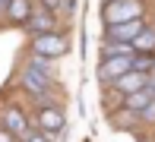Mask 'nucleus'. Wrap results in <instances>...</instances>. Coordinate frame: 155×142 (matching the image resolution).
Returning a JSON list of instances; mask_svg holds the SVG:
<instances>
[{
  "mask_svg": "<svg viewBox=\"0 0 155 142\" xmlns=\"http://www.w3.org/2000/svg\"><path fill=\"white\" fill-rule=\"evenodd\" d=\"M22 89L41 98L48 89H51V63L41 60V57H35L29 66L22 69Z\"/></svg>",
  "mask_w": 155,
  "mask_h": 142,
  "instance_id": "nucleus-1",
  "label": "nucleus"
},
{
  "mask_svg": "<svg viewBox=\"0 0 155 142\" xmlns=\"http://www.w3.org/2000/svg\"><path fill=\"white\" fill-rule=\"evenodd\" d=\"M139 16H143V3L139 0H117V3L104 6V22H108V28L124 25V22H136Z\"/></svg>",
  "mask_w": 155,
  "mask_h": 142,
  "instance_id": "nucleus-2",
  "label": "nucleus"
},
{
  "mask_svg": "<svg viewBox=\"0 0 155 142\" xmlns=\"http://www.w3.org/2000/svg\"><path fill=\"white\" fill-rule=\"evenodd\" d=\"M32 51H35V57H60L63 51H67V38L57 35V32L41 35V38L32 41Z\"/></svg>",
  "mask_w": 155,
  "mask_h": 142,
  "instance_id": "nucleus-3",
  "label": "nucleus"
},
{
  "mask_svg": "<svg viewBox=\"0 0 155 142\" xmlns=\"http://www.w3.org/2000/svg\"><path fill=\"white\" fill-rule=\"evenodd\" d=\"M3 130L13 133L16 139H29V136H32L29 120H25V114L19 111V108H6V111H3Z\"/></svg>",
  "mask_w": 155,
  "mask_h": 142,
  "instance_id": "nucleus-4",
  "label": "nucleus"
},
{
  "mask_svg": "<svg viewBox=\"0 0 155 142\" xmlns=\"http://www.w3.org/2000/svg\"><path fill=\"white\" fill-rule=\"evenodd\" d=\"M127 73H133V57H114V60H104L101 69H98V76H101L104 82H117Z\"/></svg>",
  "mask_w": 155,
  "mask_h": 142,
  "instance_id": "nucleus-5",
  "label": "nucleus"
},
{
  "mask_svg": "<svg viewBox=\"0 0 155 142\" xmlns=\"http://www.w3.org/2000/svg\"><path fill=\"white\" fill-rule=\"evenodd\" d=\"M143 32H146L143 19H136V22H124V25L108 28V41H117V44H133V41H136Z\"/></svg>",
  "mask_w": 155,
  "mask_h": 142,
  "instance_id": "nucleus-6",
  "label": "nucleus"
},
{
  "mask_svg": "<svg viewBox=\"0 0 155 142\" xmlns=\"http://www.w3.org/2000/svg\"><path fill=\"white\" fill-rule=\"evenodd\" d=\"M146 85H149V76H143V73H127V76H120V79L114 82V89L120 92L124 98H130V95H136V92H143Z\"/></svg>",
  "mask_w": 155,
  "mask_h": 142,
  "instance_id": "nucleus-7",
  "label": "nucleus"
},
{
  "mask_svg": "<svg viewBox=\"0 0 155 142\" xmlns=\"http://www.w3.org/2000/svg\"><path fill=\"white\" fill-rule=\"evenodd\" d=\"M63 111L57 108V104H51V108H41L38 111V123H41V130L45 133H60L63 130Z\"/></svg>",
  "mask_w": 155,
  "mask_h": 142,
  "instance_id": "nucleus-8",
  "label": "nucleus"
},
{
  "mask_svg": "<svg viewBox=\"0 0 155 142\" xmlns=\"http://www.w3.org/2000/svg\"><path fill=\"white\" fill-rule=\"evenodd\" d=\"M29 32H35V38H41V35H51L54 32V13L51 10H35L32 19H29Z\"/></svg>",
  "mask_w": 155,
  "mask_h": 142,
  "instance_id": "nucleus-9",
  "label": "nucleus"
},
{
  "mask_svg": "<svg viewBox=\"0 0 155 142\" xmlns=\"http://www.w3.org/2000/svg\"><path fill=\"white\" fill-rule=\"evenodd\" d=\"M152 101H155V95H152V89H149V85H146L143 92H136V95H130V98H127V101H124V108H127V111H136V114H143V111L149 108Z\"/></svg>",
  "mask_w": 155,
  "mask_h": 142,
  "instance_id": "nucleus-10",
  "label": "nucleus"
},
{
  "mask_svg": "<svg viewBox=\"0 0 155 142\" xmlns=\"http://www.w3.org/2000/svg\"><path fill=\"white\" fill-rule=\"evenodd\" d=\"M32 6H29V0H10V6H6V16L13 19V22H25L29 25V19H32Z\"/></svg>",
  "mask_w": 155,
  "mask_h": 142,
  "instance_id": "nucleus-11",
  "label": "nucleus"
},
{
  "mask_svg": "<svg viewBox=\"0 0 155 142\" xmlns=\"http://www.w3.org/2000/svg\"><path fill=\"white\" fill-rule=\"evenodd\" d=\"M101 57H104V60H114V57H136V51H133V44H117V41H108V44L101 47Z\"/></svg>",
  "mask_w": 155,
  "mask_h": 142,
  "instance_id": "nucleus-12",
  "label": "nucleus"
},
{
  "mask_svg": "<svg viewBox=\"0 0 155 142\" xmlns=\"http://www.w3.org/2000/svg\"><path fill=\"white\" fill-rule=\"evenodd\" d=\"M133 51L136 54H152L155 51V28H146V32L133 41Z\"/></svg>",
  "mask_w": 155,
  "mask_h": 142,
  "instance_id": "nucleus-13",
  "label": "nucleus"
},
{
  "mask_svg": "<svg viewBox=\"0 0 155 142\" xmlns=\"http://www.w3.org/2000/svg\"><path fill=\"white\" fill-rule=\"evenodd\" d=\"M152 66H155V57H152V54H136V57H133V73L149 76Z\"/></svg>",
  "mask_w": 155,
  "mask_h": 142,
  "instance_id": "nucleus-14",
  "label": "nucleus"
},
{
  "mask_svg": "<svg viewBox=\"0 0 155 142\" xmlns=\"http://www.w3.org/2000/svg\"><path fill=\"white\" fill-rule=\"evenodd\" d=\"M143 120H149V123H155V101L149 104V108L143 111Z\"/></svg>",
  "mask_w": 155,
  "mask_h": 142,
  "instance_id": "nucleus-15",
  "label": "nucleus"
},
{
  "mask_svg": "<svg viewBox=\"0 0 155 142\" xmlns=\"http://www.w3.org/2000/svg\"><path fill=\"white\" fill-rule=\"evenodd\" d=\"M25 142H48V136H45V133H32Z\"/></svg>",
  "mask_w": 155,
  "mask_h": 142,
  "instance_id": "nucleus-16",
  "label": "nucleus"
},
{
  "mask_svg": "<svg viewBox=\"0 0 155 142\" xmlns=\"http://www.w3.org/2000/svg\"><path fill=\"white\" fill-rule=\"evenodd\" d=\"M0 142H16V136H13V133H6V130H0Z\"/></svg>",
  "mask_w": 155,
  "mask_h": 142,
  "instance_id": "nucleus-17",
  "label": "nucleus"
},
{
  "mask_svg": "<svg viewBox=\"0 0 155 142\" xmlns=\"http://www.w3.org/2000/svg\"><path fill=\"white\" fill-rule=\"evenodd\" d=\"M6 6H10V0H0V10H6Z\"/></svg>",
  "mask_w": 155,
  "mask_h": 142,
  "instance_id": "nucleus-18",
  "label": "nucleus"
},
{
  "mask_svg": "<svg viewBox=\"0 0 155 142\" xmlns=\"http://www.w3.org/2000/svg\"><path fill=\"white\" fill-rule=\"evenodd\" d=\"M149 89H152V95H155V79H149Z\"/></svg>",
  "mask_w": 155,
  "mask_h": 142,
  "instance_id": "nucleus-19",
  "label": "nucleus"
},
{
  "mask_svg": "<svg viewBox=\"0 0 155 142\" xmlns=\"http://www.w3.org/2000/svg\"><path fill=\"white\" fill-rule=\"evenodd\" d=\"M108 3H117V0H108Z\"/></svg>",
  "mask_w": 155,
  "mask_h": 142,
  "instance_id": "nucleus-20",
  "label": "nucleus"
}]
</instances>
